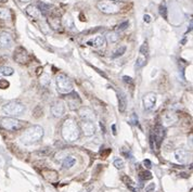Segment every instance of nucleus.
I'll return each instance as SVG.
<instances>
[{
  "mask_svg": "<svg viewBox=\"0 0 193 192\" xmlns=\"http://www.w3.org/2000/svg\"><path fill=\"white\" fill-rule=\"evenodd\" d=\"M79 134H80L79 127L75 123L74 119H67L64 121L63 125H62V137H63V139L66 140V141H70V142H73V141H76L79 138Z\"/></svg>",
  "mask_w": 193,
  "mask_h": 192,
  "instance_id": "f257e3e1",
  "label": "nucleus"
},
{
  "mask_svg": "<svg viewBox=\"0 0 193 192\" xmlns=\"http://www.w3.org/2000/svg\"><path fill=\"white\" fill-rule=\"evenodd\" d=\"M44 137V128L41 126L35 125V126L29 127L28 129L23 132L21 136V141L25 144H32L40 141L41 138Z\"/></svg>",
  "mask_w": 193,
  "mask_h": 192,
  "instance_id": "f03ea898",
  "label": "nucleus"
},
{
  "mask_svg": "<svg viewBox=\"0 0 193 192\" xmlns=\"http://www.w3.org/2000/svg\"><path fill=\"white\" fill-rule=\"evenodd\" d=\"M97 8L105 14H116L120 11L122 4L115 0H99L97 2Z\"/></svg>",
  "mask_w": 193,
  "mask_h": 192,
  "instance_id": "7ed1b4c3",
  "label": "nucleus"
},
{
  "mask_svg": "<svg viewBox=\"0 0 193 192\" xmlns=\"http://www.w3.org/2000/svg\"><path fill=\"white\" fill-rule=\"evenodd\" d=\"M57 82V89L61 94H70L73 91V84L71 82V79L64 74H59L55 78Z\"/></svg>",
  "mask_w": 193,
  "mask_h": 192,
  "instance_id": "20e7f679",
  "label": "nucleus"
},
{
  "mask_svg": "<svg viewBox=\"0 0 193 192\" xmlns=\"http://www.w3.org/2000/svg\"><path fill=\"white\" fill-rule=\"evenodd\" d=\"M2 111L4 114L9 115L11 117L20 116L25 112V106L19 102H9L2 106Z\"/></svg>",
  "mask_w": 193,
  "mask_h": 192,
  "instance_id": "39448f33",
  "label": "nucleus"
},
{
  "mask_svg": "<svg viewBox=\"0 0 193 192\" xmlns=\"http://www.w3.org/2000/svg\"><path fill=\"white\" fill-rule=\"evenodd\" d=\"M0 126L2 127L6 130L14 131L19 130L21 127H22V122L17 119L15 117H3V119L0 121Z\"/></svg>",
  "mask_w": 193,
  "mask_h": 192,
  "instance_id": "423d86ee",
  "label": "nucleus"
},
{
  "mask_svg": "<svg viewBox=\"0 0 193 192\" xmlns=\"http://www.w3.org/2000/svg\"><path fill=\"white\" fill-rule=\"evenodd\" d=\"M13 59H14V61H17V63H20V64H26V63L29 61L28 52H27L24 48L19 47V48H17L15 51H14Z\"/></svg>",
  "mask_w": 193,
  "mask_h": 192,
  "instance_id": "0eeeda50",
  "label": "nucleus"
},
{
  "mask_svg": "<svg viewBox=\"0 0 193 192\" xmlns=\"http://www.w3.org/2000/svg\"><path fill=\"white\" fill-rule=\"evenodd\" d=\"M143 106L145 110H152L156 103V94L154 92H148L143 96L142 99Z\"/></svg>",
  "mask_w": 193,
  "mask_h": 192,
  "instance_id": "6e6552de",
  "label": "nucleus"
},
{
  "mask_svg": "<svg viewBox=\"0 0 193 192\" xmlns=\"http://www.w3.org/2000/svg\"><path fill=\"white\" fill-rule=\"evenodd\" d=\"M13 45V38L11 34L7 32L0 33V49H9Z\"/></svg>",
  "mask_w": 193,
  "mask_h": 192,
  "instance_id": "1a4fd4ad",
  "label": "nucleus"
},
{
  "mask_svg": "<svg viewBox=\"0 0 193 192\" xmlns=\"http://www.w3.org/2000/svg\"><path fill=\"white\" fill-rule=\"evenodd\" d=\"M80 129L85 136H92L95 132V126L92 121H84L80 122Z\"/></svg>",
  "mask_w": 193,
  "mask_h": 192,
  "instance_id": "9d476101",
  "label": "nucleus"
},
{
  "mask_svg": "<svg viewBox=\"0 0 193 192\" xmlns=\"http://www.w3.org/2000/svg\"><path fill=\"white\" fill-rule=\"evenodd\" d=\"M68 96L66 97V102H67V105H68V107H70L71 110H76V109H78V106H79V104L82 103V101H80V99H79V97H78L77 94H75V92H73V94H67Z\"/></svg>",
  "mask_w": 193,
  "mask_h": 192,
  "instance_id": "9b49d317",
  "label": "nucleus"
},
{
  "mask_svg": "<svg viewBox=\"0 0 193 192\" xmlns=\"http://www.w3.org/2000/svg\"><path fill=\"white\" fill-rule=\"evenodd\" d=\"M51 113L54 117H61L65 113V105L62 101H55L51 105Z\"/></svg>",
  "mask_w": 193,
  "mask_h": 192,
  "instance_id": "f8f14e48",
  "label": "nucleus"
},
{
  "mask_svg": "<svg viewBox=\"0 0 193 192\" xmlns=\"http://www.w3.org/2000/svg\"><path fill=\"white\" fill-rule=\"evenodd\" d=\"M78 114L84 121H93L95 119V113L88 106H82L78 110Z\"/></svg>",
  "mask_w": 193,
  "mask_h": 192,
  "instance_id": "ddd939ff",
  "label": "nucleus"
},
{
  "mask_svg": "<svg viewBox=\"0 0 193 192\" xmlns=\"http://www.w3.org/2000/svg\"><path fill=\"white\" fill-rule=\"evenodd\" d=\"M165 135V129L163 126H156L154 128V141L156 142V149H160V143L163 141Z\"/></svg>",
  "mask_w": 193,
  "mask_h": 192,
  "instance_id": "4468645a",
  "label": "nucleus"
},
{
  "mask_svg": "<svg viewBox=\"0 0 193 192\" xmlns=\"http://www.w3.org/2000/svg\"><path fill=\"white\" fill-rule=\"evenodd\" d=\"M86 44L90 47H93V48H101L105 44V38L103 36H97L90 40H88Z\"/></svg>",
  "mask_w": 193,
  "mask_h": 192,
  "instance_id": "2eb2a0df",
  "label": "nucleus"
},
{
  "mask_svg": "<svg viewBox=\"0 0 193 192\" xmlns=\"http://www.w3.org/2000/svg\"><path fill=\"white\" fill-rule=\"evenodd\" d=\"M25 12H26V14H27L29 17H32V19H38L39 15H40L39 10H38L35 6H33V4L27 6L26 9H25Z\"/></svg>",
  "mask_w": 193,
  "mask_h": 192,
  "instance_id": "dca6fc26",
  "label": "nucleus"
},
{
  "mask_svg": "<svg viewBox=\"0 0 193 192\" xmlns=\"http://www.w3.org/2000/svg\"><path fill=\"white\" fill-rule=\"evenodd\" d=\"M127 106V100L123 94H118V110L120 113H124Z\"/></svg>",
  "mask_w": 193,
  "mask_h": 192,
  "instance_id": "f3484780",
  "label": "nucleus"
},
{
  "mask_svg": "<svg viewBox=\"0 0 193 192\" xmlns=\"http://www.w3.org/2000/svg\"><path fill=\"white\" fill-rule=\"evenodd\" d=\"M104 38H105V40H107L109 44H114V42H116V41L118 40L119 35H118V33H117V32L113 30V32L107 33V36L104 37Z\"/></svg>",
  "mask_w": 193,
  "mask_h": 192,
  "instance_id": "a211bd4d",
  "label": "nucleus"
},
{
  "mask_svg": "<svg viewBox=\"0 0 193 192\" xmlns=\"http://www.w3.org/2000/svg\"><path fill=\"white\" fill-rule=\"evenodd\" d=\"M175 156H176V159L177 161H179L180 163H183L185 159H187V151L183 150V149H178L176 150V153H175Z\"/></svg>",
  "mask_w": 193,
  "mask_h": 192,
  "instance_id": "6ab92c4d",
  "label": "nucleus"
},
{
  "mask_svg": "<svg viewBox=\"0 0 193 192\" xmlns=\"http://www.w3.org/2000/svg\"><path fill=\"white\" fill-rule=\"evenodd\" d=\"M38 6H39V12H41L44 15H50L51 14V10H52V7L51 6H49V4H46L44 3V2H39L38 3Z\"/></svg>",
  "mask_w": 193,
  "mask_h": 192,
  "instance_id": "aec40b11",
  "label": "nucleus"
},
{
  "mask_svg": "<svg viewBox=\"0 0 193 192\" xmlns=\"http://www.w3.org/2000/svg\"><path fill=\"white\" fill-rule=\"evenodd\" d=\"M75 163H76V159H74V157H72V156H67V157H65V159L63 161V168H66V169H68V168L73 167L75 165Z\"/></svg>",
  "mask_w": 193,
  "mask_h": 192,
  "instance_id": "412c9836",
  "label": "nucleus"
},
{
  "mask_svg": "<svg viewBox=\"0 0 193 192\" xmlns=\"http://www.w3.org/2000/svg\"><path fill=\"white\" fill-rule=\"evenodd\" d=\"M0 19L1 20H10L11 11L8 8H0Z\"/></svg>",
  "mask_w": 193,
  "mask_h": 192,
  "instance_id": "4be33fe9",
  "label": "nucleus"
},
{
  "mask_svg": "<svg viewBox=\"0 0 193 192\" xmlns=\"http://www.w3.org/2000/svg\"><path fill=\"white\" fill-rule=\"evenodd\" d=\"M145 64H147V58L144 57L143 54H141V55L137 59L135 66H136V69H138V70H139V69H141V67H143Z\"/></svg>",
  "mask_w": 193,
  "mask_h": 192,
  "instance_id": "5701e85b",
  "label": "nucleus"
},
{
  "mask_svg": "<svg viewBox=\"0 0 193 192\" xmlns=\"http://www.w3.org/2000/svg\"><path fill=\"white\" fill-rule=\"evenodd\" d=\"M13 73H14V70L12 67H9V66L0 67V75H2V76H11Z\"/></svg>",
  "mask_w": 193,
  "mask_h": 192,
  "instance_id": "b1692460",
  "label": "nucleus"
},
{
  "mask_svg": "<svg viewBox=\"0 0 193 192\" xmlns=\"http://www.w3.org/2000/svg\"><path fill=\"white\" fill-rule=\"evenodd\" d=\"M126 52V47L125 46H120L119 48H117V49L113 52V54H112V58H119V57H122L124 53Z\"/></svg>",
  "mask_w": 193,
  "mask_h": 192,
  "instance_id": "393cba45",
  "label": "nucleus"
},
{
  "mask_svg": "<svg viewBox=\"0 0 193 192\" xmlns=\"http://www.w3.org/2000/svg\"><path fill=\"white\" fill-rule=\"evenodd\" d=\"M128 25H129V22H128V21H125V22H123V23H120V24L117 25L114 30L117 32V33H120V32H123V30H125V29L127 28Z\"/></svg>",
  "mask_w": 193,
  "mask_h": 192,
  "instance_id": "a878e982",
  "label": "nucleus"
},
{
  "mask_svg": "<svg viewBox=\"0 0 193 192\" xmlns=\"http://www.w3.org/2000/svg\"><path fill=\"white\" fill-rule=\"evenodd\" d=\"M139 177L142 180H148V179H151V178H152V174H151L150 172H141L139 174Z\"/></svg>",
  "mask_w": 193,
  "mask_h": 192,
  "instance_id": "bb28decb",
  "label": "nucleus"
},
{
  "mask_svg": "<svg viewBox=\"0 0 193 192\" xmlns=\"http://www.w3.org/2000/svg\"><path fill=\"white\" fill-rule=\"evenodd\" d=\"M113 164L117 169H123L124 168V161L122 159H116Z\"/></svg>",
  "mask_w": 193,
  "mask_h": 192,
  "instance_id": "cd10ccee",
  "label": "nucleus"
},
{
  "mask_svg": "<svg viewBox=\"0 0 193 192\" xmlns=\"http://www.w3.org/2000/svg\"><path fill=\"white\" fill-rule=\"evenodd\" d=\"M40 82L42 84V85L47 86V85H48V84L50 82L49 75H48V74H44V75H42V76L40 77Z\"/></svg>",
  "mask_w": 193,
  "mask_h": 192,
  "instance_id": "c85d7f7f",
  "label": "nucleus"
},
{
  "mask_svg": "<svg viewBox=\"0 0 193 192\" xmlns=\"http://www.w3.org/2000/svg\"><path fill=\"white\" fill-rule=\"evenodd\" d=\"M148 51H149L148 44H147V41H145V42H143V45L140 47V53H141V54H148Z\"/></svg>",
  "mask_w": 193,
  "mask_h": 192,
  "instance_id": "c756f323",
  "label": "nucleus"
},
{
  "mask_svg": "<svg viewBox=\"0 0 193 192\" xmlns=\"http://www.w3.org/2000/svg\"><path fill=\"white\" fill-rule=\"evenodd\" d=\"M10 86V82L7 79H0V89H6Z\"/></svg>",
  "mask_w": 193,
  "mask_h": 192,
  "instance_id": "7c9ffc66",
  "label": "nucleus"
},
{
  "mask_svg": "<svg viewBox=\"0 0 193 192\" xmlns=\"http://www.w3.org/2000/svg\"><path fill=\"white\" fill-rule=\"evenodd\" d=\"M122 180H123L124 182L127 184V186H132V184H134L132 180L130 179V178H129L128 176H123V177H122Z\"/></svg>",
  "mask_w": 193,
  "mask_h": 192,
  "instance_id": "2f4dec72",
  "label": "nucleus"
},
{
  "mask_svg": "<svg viewBox=\"0 0 193 192\" xmlns=\"http://www.w3.org/2000/svg\"><path fill=\"white\" fill-rule=\"evenodd\" d=\"M123 80L125 82H127V84H130V85L134 84V80H132V78L130 76H123Z\"/></svg>",
  "mask_w": 193,
  "mask_h": 192,
  "instance_id": "473e14b6",
  "label": "nucleus"
},
{
  "mask_svg": "<svg viewBox=\"0 0 193 192\" xmlns=\"http://www.w3.org/2000/svg\"><path fill=\"white\" fill-rule=\"evenodd\" d=\"M154 189H155V184H151L145 188V192H154Z\"/></svg>",
  "mask_w": 193,
  "mask_h": 192,
  "instance_id": "72a5a7b5",
  "label": "nucleus"
},
{
  "mask_svg": "<svg viewBox=\"0 0 193 192\" xmlns=\"http://www.w3.org/2000/svg\"><path fill=\"white\" fill-rule=\"evenodd\" d=\"M160 14H162V15H163L165 19H166V17H167V14H166V8H165V7H163V6L160 7Z\"/></svg>",
  "mask_w": 193,
  "mask_h": 192,
  "instance_id": "f704fd0d",
  "label": "nucleus"
},
{
  "mask_svg": "<svg viewBox=\"0 0 193 192\" xmlns=\"http://www.w3.org/2000/svg\"><path fill=\"white\" fill-rule=\"evenodd\" d=\"M144 166H147L148 168H151V166H152V164H151V161L150 159H144Z\"/></svg>",
  "mask_w": 193,
  "mask_h": 192,
  "instance_id": "c9c22d12",
  "label": "nucleus"
},
{
  "mask_svg": "<svg viewBox=\"0 0 193 192\" xmlns=\"http://www.w3.org/2000/svg\"><path fill=\"white\" fill-rule=\"evenodd\" d=\"M144 22H147V23H150V22H151V17H150L149 14H145V15H144Z\"/></svg>",
  "mask_w": 193,
  "mask_h": 192,
  "instance_id": "e433bc0d",
  "label": "nucleus"
},
{
  "mask_svg": "<svg viewBox=\"0 0 193 192\" xmlns=\"http://www.w3.org/2000/svg\"><path fill=\"white\" fill-rule=\"evenodd\" d=\"M112 130H113V134L116 135V126L115 125H113V126H112Z\"/></svg>",
  "mask_w": 193,
  "mask_h": 192,
  "instance_id": "4c0bfd02",
  "label": "nucleus"
},
{
  "mask_svg": "<svg viewBox=\"0 0 193 192\" xmlns=\"http://www.w3.org/2000/svg\"><path fill=\"white\" fill-rule=\"evenodd\" d=\"M100 125H101V128L103 129V132H105V127H104V125H103L102 121H101V123H100Z\"/></svg>",
  "mask_w": 193,
  "mask_h": 192,
  "instance_id": "58836bf2",
  "label": "nucleus"
},
{
  "mask_svg": "<svg viewBox=\"0 0 193 192\" xmlns=\"http://www.w3.org/2000/svg\"><path fill=\"white\" fill-rule=\"evenodd\" d=\"M20 1H22V2H28L30 0H20Z\"/></svg>",
  "mask_w": 193,
  "mask_h": 192,
  "instance_id": "ea45409f",
  "label": "nucleus"
},
{
  "mask_svg": "<svg viewBox=\"0 0 193 192\" xmlns=\"http://www.w3.org/2000/svg\"><path fill=\"white\" fill-rule=\"evenodd\" d=\"M115 1H122V0H115Z\"/></svg>",
  "mask_w": 193,
  "mask_h": 192,
  "instance_id": "a19ab883",
  "label": "nucleus"
}]
</instances>
